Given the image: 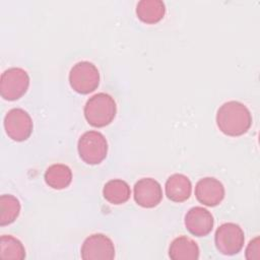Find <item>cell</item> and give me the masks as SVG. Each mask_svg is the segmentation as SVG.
<instances>
[{
  "mask_svg": "<svg viewBox=\"0 0 260 260\" xmlns=\"http://www.w3.org/2000/svg\"><path fill=\"white\" fill-rule=\"evenodd\" d=\"M77 149L80 158L84 162L99 165L107 156L108 142L104 134L95 130H89L79 137Z\"/></svg>",
  "mask_w": 260,
  "mask_h": 260,
  "instance_id": "3",
  "label": "cell"
},
{
  "mask_svg": "<svg viewBox=\"0 0 260 260\" xmlns=\"http://www.w3.org/2000/svg\"><path fill=\"white\" fill-rule=\"evenodd\" d=\"M245 242L242 228L235 222H224L220 224L214 235L215 247L223 255L238 254Z\"/></svg>",
  "mask_w": 260,
  "mask_h": 260,
  "instance_id": "6",
  "label": "cell"
},
{
  "mask_svg": "<svg viewBox=\"0 0 260 260\" xmlns=\"http://www.w3.org/2000/svg\"><path fill=\"white\" fill-rule=\"evenodd\" d=\"M19 200L11 194H3L0 197V224L7 225L12 223L20 212Z\"/></svg>",
  "mask_w": 260,
  "mask_h": 260,
  "instance_id": "18",
  "label": "cell"
},
{
  "mask_svg": "<svg viewBox=\"0 0 260 260\" xmlns=\"http://www.w3.org/2000/svg\"><path fill=\"white\" fill-rule=\"evenodd\" d=\"M216 125L228 136H241L252 125V115L249 109L238 101L223 103L216 113Z\"/></svg>",
  "mask_w": 260,
  "mask_h": 260,
  "instance_id": "1",
  "label": "cell"
},
{
  "mask_svg": "<svg viewBox=\"0 0 260 260\" xmlns=\"http://www.w3.org/2000/svg\"><path fill=\"white\" fill-rule=\"evenodd\" d=\"M213 216L209 210L201 206L190 208L185 215V226L196 237L207 236L213 228Z\"/></svg>",
  "mask_w": 260,
  "mask_h": 260,
  "instance_id": "11",
  "label": "cell"
},
{
  "mask_svg": "<svg viewBox=\"0 0 260 260\" xmlns=\"http://www.w3.org/2000/svg\"><path fill=\"white\" fill-rule=\"evenodd\" d=\"M104 198L111 204L120 205L127 202L131 195V190L127 182L121 179L108 181L103 189Z\"/></svg>",
  "mask_w": 260,
  "mask_h": 260,
  "instance_id": "16",
  "label": "cell"
},
{
  "mask_svg": "<svg viewBox=\"0 0 260 260\" xmlns=\"http://www.w3.org/2000/svg\"><path fill=\"white\" fill-rule=\"evenodd\" d=\"M72 181L71 169L63 164H54L45 172V182L53 189L61 190L67 188Z\"/></svg>",
  "mask_w": 260,
  "mask_h": 260,
  "instance_id": "15",
  "label": "cell"
},
{
  "mask_svg": "<svg viewBox=\"0 0 260 260\" xmlns=\"http://www.w3.org/2000/svg\"><path fill=\"white\" fill-rule=\"evenodd\" d=\"M134 200L144 208H152L161 201L162 190L160 184L152 178H142L134 185Z\"/></svg>",
  "mask_w": 260,
  "mask_h": 260,
  "instance_id": "9",
  "label": "cell"
},
{
  "mask_svg": "<svg viewBox=\"0 0 260 260\" xmlns=\"http://www.w3.org/2000/svg\"><path fill=\"white\" fill-rule=\"evenodd\" d=\"M29 85L27 72L19 67H11L1 74L0 92L6 101H15L21 98Z\"/></svg>",
  "mask_w": 260,
  "mask_h": 260,
  "instance_id": "5",
  "label": "cell"
},
{
  "mask_svg": "<svg viewBox=\"0 0 260 260\" xmlns=\"http://www.w3.org/2000/svg\"><path fill=\"white\" fill-rule=\"evenodd\" d=\"M80 255L84 260H112L115 257V246L108 236L93 234L84 240Z\"/></svg>",
  "mask_w": 260,
  "mask_h": 260,
  "instance_id": "8",
  "label": "cell"
},
{
  "mask_svg": "<svg viewBox=\"0 0 260 260\" xmlns=\"http://www.w3.org/2000/svg\"><path fill=\"white\" fill-rule=\"evenodd\" d=\"M83 112L88 124L93 127H105L114 120L117 106L110 94L99 92L87 100Z\"/></svg>",
  "mask_w": 260,
  "mask_h": 260,
  "instance_id": "2",
  "label": "cell"
},
{
  "mask_svg": "<svg viewBox=\"0 0 260 260\" xmlns=\"http://www.w3.org/2000/svg\"><path fill=\"white\" fill-rule=\"evenodd\" d=\"M260 240L259 237L251 240L246 248V258L249 260H259L260 255Z\"/></svg>",
  "mask_w": 260,
  "mask_h": 260,
  "instance_id": "19",
  "label": "cell"
},
{
  "mask_svg": "<svg viewBox=\"0 0 260 260\" xmlns=\"http://www.w3.org/2000/svg\"><path fill=\"white\" fill-rule=\"evenodd\" d=\"M4 128L6 134L12 140L24 141L30 136L34 123L26 111L20 108H14L5 115Z\"/></svg>",
  "mask_w": 260,
  "mask_h": 260,
  "instance_id": "7",
  "label": "cell"
},
{
  "mask_svg": "<svg viewBox=\"0 0 260 260\" xmlns=\"http://www.w3.org/2000/svg\"><path fill=\"white\" fill-rule=\"evenodd\" d=\"M69 83L72 89L78 93L92 92L100 84L99 69L91 62H77L69 72Z\"/></svg>",
  "mask_w": 260,
  "mask_h": 260,
  "instance_id": "4",
  "label": "cell"
},
{
  "mask_svg": "<svg viewBox=\"0 0 260 260\" xmlns=\"http://www.w3.org/2000/svg\"><path fill=\"white\" fill-rule=\"evenodd\" d=\"M224 193L222 183L213 177L202 178L195 186V196L197 200L206 206L218 205L223 200Z\"/></svg>",
  "mask_w": 260,
  "mask_h": 260,
  "instance_id": "10",
  "label": "cell"
},
{
  "mask_svg": "<svg viewBox=\"0 0 260 260\" xmlns=\"http://www.w3.org/2000/svg\"><path fill=\"white\" fill-rule=\"evenodd\" d=\"M167 197L174 202L186 201L192 192L190 179L183 174H174L170 176L165 185Z\"/></svg>",
  "mask_w": 260,
  "mask_h": 260,
  "instance_id": "12",
  "label": "cell"
},
{
  "mask_svg": "<svg viewBox=\"0 0 260 260\" xmlns=\"http://www.w3.org/2000/svg\"><path fill=\"white\" fill-rule=\"evenodd\" d=\"M169 256L173 260H196L199 258V247L193 239L180 236L171 243Z\"/></svg>",
  "mask_w": 260,
  "mask_h": 260,
  "instance_id": "13",
  "label": "cell"
},
{
  "mask_svg": "<svg viewBox=\"0 0 260 260\" xmlns=\"http://www.w3.org/2000/svg\"><path fill=\"white\" fill-rule=\"evenodd\" d=\"M166 5L161 0H140L136 5L137 17L145 23H156L162 19Z\"/></svg>",
  "mask_w": 260,
  "mask_h": 260,
  "instance_id": "14",
  "label": "cell"
},
{
  "mask_svg": "<svg viewBox=\"0 0 260 260\" xmlns=\"http://www.w3.org/2000/svg\"><path fill=\"white\" fill-rule=\"evenodd\" d=\"M0 258L22 260L25 258V249L22 243L13 236L3 235L0 239Z\"/></svg>",
  "mask_w": 260,
  "mask_h": 260,
  "instance_id": "17",
  "label": "cell"
}]
</instances>
